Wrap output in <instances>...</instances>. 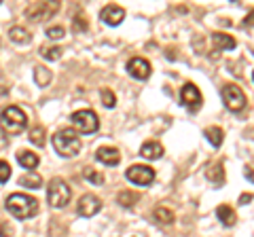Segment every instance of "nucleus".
Masks as SVG:
<instances>
[{
  "label": "nucleus",
  "instance_id": "c9c22d12",
  "mask_svg": "<svg viewBox=\"0 0 254 237\" xmlns=\"http://www.w3.org/2000/svg\"><path fill=\"white\" fill-rule=\"evenodd\" d=\"M246 178H248L250 182H254V168H248V170H246Z\"/></svg>",
  "mask_w": 254,
  "mask_h": 237
},
{
  "label": "nucleus",
  "instance_id": "393cba45",
  "mask_svg": "<svg viewBox=\"0 0 254 237\" xmlns=\"http://www.w3.org/2000/svg\"><path fill=\"white\" fill-rule=\"evenodd\" d=\"M83 178L87 180V182H91V184H102L104 182V176H102L98 170H93V168H85L83 170Z\"/></svg>",
  "mask_w": 254,
  "mask_h": 237
},
{
  "label": "nucleus",
  "instance_id": "ddd939ff",
  "mask_svg": "<svg viewBox=\"0 0 254 237\" xmlns=\"http://www.w3.org/2000/svg\"><path fill=\"white\" fill-rule=\"evenodd\" d=\"M95 159L104 165H119L121 161V153L117 151V148H110V146H102L98 148V153H95Z\"/></svg>",
  "mask_w": 254,
  "mask_h": 237
},
{
  "label": "nucleus",
  "instance_id": "423d86ee",
  "mask_svg": "<svg viewBox=\"0 0 254 237\" xmlns=\"http://www.w3.org/2000/svg\"><path fill=\"white\" fill-rule=\"evenodd\" d=\"M70 121H72V125L81 133H93L100 127L98 115H95L93 110H78V113H74L72 117H70Z\"/></svg>",
  "mask_w": 254,
  "mask_h": 237
},
{
  "label": "nucleus",
  "instance_id": "dca6fc26",
  "mask_svg": "<svg viewBox=\"0 0 254 237\" xmlns=\"http://www.w3.org/2000/svg\"><path fill=\"white\" fill-rule=\"evenodd\" d=\"M140 155L144 157V159H159V157L163 155V146L159 144V142H146V144L140 148Z\"/></svg>",
  "mask_w": 254,
  "mask_h": 237
},
{
  "label": "nucleus",
  "instance_id": "e433bc0d",
  "mask_svg": "<svg viewBox=\"0 0 254 237\" xmlns=\"http://www.w3.org/2000/svg\"><path fill=\"white\" fill-rule=\"evenodd\" d=\"M4 144H6V140H4V138H2V133H0V148H2V146H4Z\"/></svg>",
  "mask_w": 254,
  "mask_h": 237
},
{
  "label": "nucleus",
  "instance_id": "f8f14e48",
  "mask_svg": "<svg viewBox=\"0 0 254 237\" xmlns=\"http://www.w3.org/2000/svg\"><path fill=\"white\" fill-rule=\"evenodd\" d=\"M100 19L106 23V26H119L123 19H125V11L121 9V6L117 4H108L104 6V9L100 11Z\"/></svg>",
  "mask_w": 254,
  "mask_h": 237
},
{
  "label": "nucleus",
  "instance_id": "20e7f679",
  "mask_svg": "<svg viewBox=\"0 0 254 237\" xmlns=\"http://www.w3.org/2000/svg\"><path fill=\"white\" fill-rule=\"evenodd\" d=\"M70 186L66 184V180L62 178H53L49 186H47V201H49L51 208H64L70 201Z\"/></svg>",
  "mask_w": 254,
  "mask_h": 237
},
{
  "label": "nucleus",
  "instance_id": "39448f33",
  "mask_svg": "<svg viewBox=\"0 0 254 237\" xmlns=\"http://www.w3.org/2000/svg\"><path fill=\"white\" fill-rule=\"evenodd\" d=\"M220 96H222V102H225V106L229 110H233V113H240V110L246 106V93L242 91V87H237L233 83L225 85L220 89Z\"/></svg>",
  "mask_w": 254,
  "mask_h": 237
},
{
  "label": "nucleus",
  "instance_id": "2f4dec72",
  "mask_svg": "<svg viewBox=\"0 0 254 237\" xmlns=\"http://www.w3.org/2000/svg\"><path fill=\"white\" fill-rule=\"evenodd\" d=\"M72 28H74V32H83V30L87 28V23H85V19H83V17H74Z\"/></svg>",
  "mask_w": 254,
  "mask_h": 237
},
{
  "label": "nucleus",
  "instance_id": "4c0bfd02",
  "mask_svg": "<svg viewBox=\"0 0 254 237\" xmlns=\"http://www.w3.org/2000/svg\"><path fill=\"white\" fill-rule=\"evenodd\" d=\"M252 78H254V72H252Z\"/></svg>",
  "mask_w": 254,
  "mask_h": 237
},
{
  "label": "nucleus",
  "instance_id": "f3484780",
  "mask_svg": "<svg viewBox=\"0 0 254 237\" xmlns=\"http://www.w3.org/2000/svg\"><path fill=\"white\" fill-rule=\"evenodd\" d=\"M17 161H19L21 168L34 170L41 159H38V155H36V153H32V151H19V153H17Z\"/></svg>",
  "mask_w": 254,
  "mask_h": 237
},
{
  "label": "nucleus",
  "instance_id": "6e6552de",
  "mask_svg": "<svg viewBox=\"0 0 254 237\" xmlns=\"http://www.w3.org/2000/svg\"><path fill=\"white\" fill-rule=\"evenodd\" d=\"M180 100H182V104H185V106L190 110V113L199 110V108H201V102H203L201 91L197 89V85H193V83H187V85L180 89Z\"/></svg>",
  "mask_w": 254,
  "mask_h": 237
},
{
  "label": "nucleus",
  "instance_id": "7c9ffc66",
  "mask_svg": "<svg viewBox=\"0 0 254 237\" xmlns=\"http://www.w3.org/2000/svg\"><path fill=\"white\" fill-rule=\"evenodd\" d=\"M9 235H13V229L9 227V223L0 220V237H9Z\"/></svg>",
  "mask_w": 254,
  "mask_h": 237
},
{
  "label": "nucleus",
  "instance_id": "72a5a7b5",
  "mask_svg": "<svg viewBox=\"0 0 254 237\" xmlns=\"http://www.w3.org/2000/svg\"><path fill=\"white\" fill-rule=\"evenodd\" d=\"M244 26H254V11L248 13V17L244 19Z\"/></svg>",
  "mask_w": 254,
  "mask_h": 237
},
{
  "label": "nucleus",
  "instance_id": "2eb2a0df",
  "mask_svg": "<svg viewBox=\"0 0 254 237\" xmlns=\"http://www.w3.org/2000/svg\"><path fill=\"white\" fill-rule=\"evenodd\" d=\"M212 43L216 49L220 51H229V49H235V38L233 36H229L225 32H214L212 34Z\"/></svg>",
  "mask_w": 254,
  "mask_h": 237
},
{
  "label": "nucleus",
  "instance_id": "412c9836",
  "mask_svg": "<svg viewBox=\"0 0 254 237\" xmlns=\"http://www.w3.org/2000/svg\"><path fill=\"white\" fill-rule=\"evenodd\" d=\"M9 36H11V41L17 43V45H28L30 43V32H28V30H23V28H19V26L11 28Z\"/></svg>",
  "mask_w": 254,
  "mask_h": 237
},
{
  "label": "nucleus",
  "instance_id": "4468645a",
  "mask_svg": "<svg viewBox=\"0 0 254 237\" xmlns=\"http://www.w3.org/2000/svg\"><path fill=\"white\" fill-rule=\"evenodd\" d=\"M216 216H218V220H220V223L225 225V227H233L235 220H237L235 210L231 208V205H227V203L218 205V208H216Z\"/></svg>",
  "mask_w": 254,
  "mask_h": 237
},
{
  "label": "nucleus",
  "instance_id": "a878e982",
  "mask_svg": "<svg viewBox=\"0 0 254 237\" xmlns=\"http://www.w3.org/2000/svg\"><path fill=\"white\" fill-rule=\"evenodd\" d=\"M30 142L34 146H45V129L41 125H36V127L30 129Z\"/></svg>",
  "mask_w": 254,
  "mask_h": 237
},
{
  "label": "nucleus",
  "instance_id": "1a4fd4ad",
  "mask_svg": "<svg viewBox=\"0 0 254 237\" xmlns=\"http://www.w3.org/2000/svg\"><path fill=\"white\" fill-rule=\"evenodd\" d=\"M58 9H60V2H32L26 9V15L32 21H41V19L51 17Z\"/></svg>",
  "mask_w": 254,
  "mask_h": 237
},
{
  "label": "nucleus",
  "instance_id": "c85d7f7f",
  "mask_svg": "<svg viewBox=\"0 0 254 237\" xmlns=\"http://www.w3.org/2000/svg\"><path fill=\"white\" fill-rule=\"evenodd\" d=\"M64 34H66V30H64L62 26H51V28H47V36H49L51 41H60V38H64Z\"/></svg>",
  "mask_w": 254,
  "mask_h": 237
},
{
  "label": "nucleus",
  "instance_id": "a211bd4d",
  "mask_svg": "<svg viewBox=\"0 0 254 237\" xmlns=\"http://www.w3.org/2000/svg\"><path fill=\"white\" fill-rule=\"evenodd\" d=\"M205 176H208V180L212 184H216L220 186L222 182H225V172H222V165L220 163H214L208 168V172H205Z\"/></svg>",
  "mask_w": 254,
  "mask_h": 237
},
{
  "label": "nucleus",
  "instance_id": "9b49d317",
  "mask_svg": "<svg viewBox=\"0 0 254 237\" xmlns=\"http://www.w3.org/2000/svg\"><path fill=\"white\" fill-rule=\"evenodd\" d=\"M127 72L133 78H138V81H146L150 76V64L144 58H133V59H129V64H127Z\"/></svg>",
  "mask_w": 254,
  "mask_h": 237
},
{
  "label": "nucleus",
  "instance_id": "cd10ccee",
  "mask_svg": "<svg viewBox=\"0 0 254 237\" xmlns=\"http://www.w3.org/2000/svg\"><path fill=\"white\" fill-rule=\"evenodd\" d=\"M102 104H104L106 108H115L117 98H115V93L110 89H102Z\"/></svg>",
  "mask_w": 254,
  "mask_h": 237
},
{
  "label": "nucleus",
  "instance_id": "f704fd0d",
  "mask_svg": "<svg viewBox=\"0 0 254 237\" xmlns=\"http://www.w3.org/2000/svg\"><path fill=\"white\" fill-rule=\"evenodd\" d=\"M248 201H252V195H250V193H244V195L240 197V203H248Z\"/></svg>",
  "mask_w": 254,
  "mask_h": 237
},
{
  "label": "nucleus",
  "instance_id": "6ab92c4d",
  "mask_svg": "<svg viewBox=\"0 0 254 237\" xmlns=\"http://www.w3.org/2000/svg\"><path fill=\"white\" fill-rule=\"evenodd\" d=\"M153 218L157 220L159 225H174V212L163 208V205H159V208H155L153 212Z\"/></svg>",
  "mask_w": 254,
  "mask_h": 237
},
{
  "label": "nucleus",
  "instance_id": "f257e3e1",
  "mask_svg": "<svg viewBox=\"0 0 254 237\" xmlns=\"http://www.w3.org/2000/svg\"><path fill=\"white\" fill-rule=\"evenodd\" d=\"M6 210H9L15 218L26 220V218L36 216V212H38V201L34 199V197H30V195L13 193L9 199H6Z\"/></svg>",
  "mask_w": 254,
  "mask_h": 237
},
{
  "label": "nucleus",
  "instance_id": "4be33fe9",
  "mask_svg": "<svg viewBox=\"0 0 254 237\" xmlns=\"http://www.w3.org/2000/svg\"><path fill=\"white\" fill-rule=\"evenodd\" d=\"M34 81H36V85L47 87V85L51 83V70H49V68H45V66L34 68Z\"/></svg>",
  "mask_w": 254,
  "mask_h": 237
},
{
  "label": "nucleus",
  "instance_id": "aec40b11",
  "mask_svg": "<svg viewBox=\"0 0 254 237\" xmlns=\"http://www.w3.org/2000/svg\"><path fill=\"white\" fill-rule=\"evenodd\" d=\"M205 138L210 140V144H212V146H216V148H218V146L222 144V140H225V131L214 125V127H208V129H205Z\"/></svg>",
  "mask_w": 254,
  "mask_h": 237
},
{
  "label": "nucleus",
  "instance_id": "c756f323",
  "mask_svg": "<svg viewBox=\"0 0 254 237\" xmlns=\"http://www.w3.org/2000/svg\"><path fill=\"white\" fill-rule=\"evenodd\" d=\"M11 178V165L6 161H0V184Z\"/></svg>",
  "mask_w": 254,
  "mask_h": 237
},
{
  "label": "nucleus",
  "instance_id": "bb28decb",
  "mask_svg": "<svg viewBox=\"0 0 254 237\" xmlns=\"http://www.w3.org/2000/svg\"><path fill=\"white\" fill-rule=\"evenodd\" d=\"M38 53H41L45 59H49V61H55V59L62 58V49H60V47H41V51H38Z\"/></svg>",
  "mask_w": 254,
  "mask_h": 237
},
{
  "label": "nucleus",
  "instance_id": "f03ea898",
  "mask_svg": "<svg viewBox=\"0 0 254 237\" xmlns=\"http://www.w3.org/2000/svg\"><path fill=\"white\" fill-rule=\"evenodd\" d=\"M53 148L58 151V155L62 157H74L78 151H81V140H78L76 131L74 129H60L53 133Z\"/></svg>",
  "mask_w": 254,
  "mask_h": 237
},
{
  "label": "nucleus",
  "instance_id": "b1692460",
  "mask_svg": "<svg viewBox=\"0 0 254 237\" xmlns=\"http://www.w3.org/2000/svg\"><path fill=\"white\" fill-rule=\"evenodd\" d=\"M41 182H43L41 176H38V174H34V172L26 174V176L19 180V184H21V186H26V188H38V186H41Z\"/></svg>",
  "mask_w": 254,
  "mask_h": 237
},
{
  "label": "nucleus",
  "instance_id": "473e14b6",
  "mask_svg": "<svg viewBox=\"0 0 254 237\" xmlns=\"http://www.w3.org/2000/svg\"><path fill=\"white\" fill-rule=\"evenodd\" d=\"M6 100H9V89H6V87H0V106H2Z\"/></svg>",
  "mask_w": 254,
  "mask_h": 237
},
{
  "label": "nucleus",
  "instance_id": "7ed1b4c3",
  "mask_svg": "<svg viewBox=\"0 0 254 237\" xmlns=\"http://www.w3.org/2000/svg\"><path fill=\"white\" fill-rule=\"evenodd\" d=\"M26 123H28V117L23 115V110L17 108V106H9V108H4L2 113H0V125H2V129L6 133L23 131Z\"/></svg>",
  "mask_w": 254,
  "mask_h": 237
},
{
  "label": "nucleus",
  "instance_id": "5701e85b",
  "mask_svg": "<svg viewBox=\"0 0 254 237\" xmlns=\"http://www.w3.org/2000/svg\"><path fill=\"white\" fill-rule=\"evenodd\" d=\"M119 203L123 205V208H131V205H136L138 199H140V195L138 193H131V191H123V193H119Z\"/></svg>",
  "mask_w": 254,
  "mask_h": 237
},
{
  "label": "nucleus",
  "instance_id": "0eeeda50",
  "mask_svg": "<svg viewBox=\"0 0 254 237\" xmlns=\"http://www.w3.org/2000/svg\"><path fill=\"white\" fill-rule=\"evenodd\" d=\"M125 176L133 184L148 186V184H153V180H155V170L148 168V165H131V168L125 172Z\"/></svg>",
  "mask_w": 254,
  "mask_h": 237
},
{
  "label": "nucleus",
  "instance_id": "9d476101",
  "mask_svg": "<svg viewBox=\"0 0 254 237\" xmlns=\"http://www.w3.org/2000/svg\"><path fill=\"white\" fill-rule=\"evenodd\" d=\"M100 210H102V199L95 197V195H83L81 201H78V205H76L78 216H85V218L98 214Z\"/></svg>",
  "mask_w": 254,
  "mask_h": 237
}]
</instances>
